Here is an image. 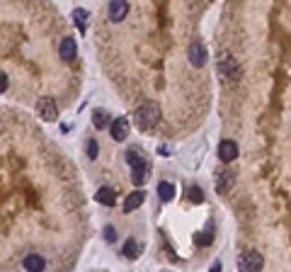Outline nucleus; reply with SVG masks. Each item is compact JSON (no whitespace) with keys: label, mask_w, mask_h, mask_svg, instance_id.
<instances>
[{"label":"nucleus","mask_w":291,"mask_h":272,"mask_svg":"<svg viewBox=\"0 0 291 272\" xmlns=\"http://www.w3.org/2000/svg\"><path fill=\"white\" fill-rule=\"evenodd\" d=\"M58 56L63 61H73L78 56V46H75V39L73 36H63L61 44H58Z\"/></svg>","instance_id":"8"},{"label":"nucleus","mask_w":291,"mask_h":272,"mask_svg":"<svg viewBox=\"0 0 291 272\" xmlns=\"http://www.w3.org/2000/svg\"><path fill=\"white\" fill-rule=\"evenodd\" d=\"M124 158H127V163H129V165H136V163H141V161H146L144 151H141L139 146H134V148H129L127 153H124Z\"/></svg>","instance_id":"19"},{"label":"nucleus","mask_w":291,"mask_h":272,"mask_svg":"<svg viewBox=\"0 0 291 272\" xmlns=\"http://www.w3.org/2000/svg\"><path fill=\"white\" fill-rule=\"evenodd\" d=\"M122 255H124L127 260H136V258L141 255V243L134 241V238H127V243H124V248H122Z\"/></svg>","instance_id":"15"},{"label":"nucleus","mask_w":291,"mask_h":272,"mask_svg":"<svg viewBox=\"0 0 291 272\" xmlns=\"http://www.w3.org/2000/svg\"><path fill=\"white\" fill-rule=\"evenodd\" d=\"M189 200L194 202V204H199V202H204V192H201L199 187L194 185V187H189Z\"/></svg>","instance_id":"21"},{"label":"nucleus","mask_w":291,"mask_h":272,"mask_svg":"<svg viewBox=\"0 0 291 272\" xmlns=\"http://www.w3.org/2000/svg\"><path fill=\"white\" fill-rule=\"evenodd\" d=\"M5 90H7V75L0 71V92H5Z\"/></svg>","instance_id":"23"},{"label":"nucleus","mask_w":291,"mask_h":272,"mask_svg":"<svg viewBox=\"0 0 291 272\" xmlns=\"http://www.w3.org/2000/svg\"><path fill=\"white\" fill-rule=\"evenodd\" d=\"M236 185V173L233 170H223V173H218V178H216V192H228L231 187Z\"/></svg>","instance_id":"11"},{"label":"nucleus","mask_w":291,"mask_h":272,"mask_svg":"<svg viewBox=\"0 0 291 272\" xmlns=\"http://www.w3.org/2000/svg\"><path fill=\"white\" fill-rule=\"evenodd\" d=\"M22 265H24V270H32V272H41L46 270V260L41 258V255H27L24 260H22Z\"/></svg>","instance_id":"13"},{"label":"nucleus","mask_w":291,"mask_h":272,"mask_svg":"<svg viewBox=\"0 0 291 272\" xmlns=\"http://www.w3.org/2000/svg\"><path fill=\"white\" fill-rule=\"evenodd\" d=\"M218 158H221L223 163H231V161H236V158H238V144H236V141H231V139H223V141L218 144Z\"/></svg>","instance_id":"6"},{"label":"nucleus","mask_w":291,"mask_h":272,"mask_svg":"<svg viewBox=\"0 0 291 272\" xmlns=\"http://www.w3.org/2000/svg\"><path fill=\"white\" fill-rule=\"evenodd\" d=\"M129 129H131V124H129L127 117H117V119L109 122V134H112L114 141H127Z\"/></svg>","instance_id":"5"},{"label":"nucleus","mask_w":291,"mask_h":272,"mask_svg":"<svg viewBox=\"0 0 291 272\" xmlns=\"http://www.w3.org/2000/svg\"><path fill=\"white\" fill-rule=\"evenodd\" d=\"M36 114L41 119H46V122H56L58 119V107H56V102L51 97H41L36 102Z\"/></svg>","instance_id":"4"},{"label":"nucleus","mask_w":291,"mask_h":272,"mask_svg":"<svg viewBox=\"0 0 291 272\" xmlns=\"http://www.w3.org/2000/svg\"><path fill=\"white\" fill-rule=\"evenodd\" d=\"M146 200V192L141 190H134L131 195H127V200H124V212H136Z\"/></svg>","instance_id":"12"},{"label":"nucleus","mask_w":291,"mask_h":272,"mask_svg":"<svg viewBox=\"0 0 291 272\" xmlns=\"http://www.w3.org/2000/svg\"><path fill=\"white\" fill-rule=\"evenodd\" d=\"M238 268L245 272H257L265 268V260H262V255L257 253V251H245L238 258Z\"/></svg>","instance_id":"2"},{"label":"nucleus","mask_w":291,"mask_h":272,"mask_svg":"<svg viewBox=\"0 0 291 272\" xmlns=\"http://www.w3.org/2000/svg\"><path fill=\"white\" fill-rule=\"evenodd\" d=\"M109 122H112L109 119V112H105V109H95L92 112V124H95V129H107Z\"/></svg>","instance_id":"18"},{"label":"nucleus","mask_w":291,"mask_h":272,"mask_svg":"<svg viewBox=\"0 0 291 272\" xmlns=\"http://www.w3.org/2000/svg\"><path fill=\"white\" fill-rule=\"evenodd\" d=\"M160 122V107L155 102H146L136 109V127L141 131H150V129L158 127Z\"/></svg>","instance_id":"1"},{"label":"nucleus","mask_w":291,"mask_h":272,"mask_svg":"<svg viewBox=\"0 0 291 272\" xmlns=\"http://www.w3.org/2000/svg\"><path fill=\"white\" fill-rule=\"evenodd\" d=\"M97 156H100V146H97V141H95V139H90V141H88V158H90V161H95Z\"/></svg>","instance_id":"20"},{"label":"nucleus","mask_w":291,"mask_h":272,"mask_svg":"<svg viewBox=\"0 0 291 272\" xmlns=\"http://www.w3.org/2000/svg\"><path fill=\"white\" fill-rule=\"evenodd\" d=\"M158 151H160V156H170V151H172V146H170V144H163V146H160V148H158Z\"/></svg>","instance_id":"24"},{"label":"nucleus","mask_w":291,"mask_h":272,"mask_svg":"<svg viewBox=\"0 0 291 272\" xmlns=\"http://www.w3.org/2000/svg\"><path fill=\"white\" fill-rule=\"evenodd\" d=\"M102 236H105V241H107V243H114V241H117V229H114V226H107Z\"/></svg>","instance_id":"22"},{"label":"nucleus","mask_w":291,"mask_h":272,"mask_svg":"<svg viewBox=\"0 0 291 272\" xmlns=\"http://www.w3.org/2000/svg\"><path fill=\"white\" fill-rule=\"evenodd\" d=\"M95 200L100 202V204L114 207V202H117V192H114L112 187H100V190H97V195H95Z\"/></svg>","instance_id":"16"},{"label":"nucleus","mask_w":291,"mask_h":272,"mask_svg":"<svg viewBox=\"0 0 291 272\" xmlns=\"http://www.w3.org/2000/svg\"><path fill=\"white\" fill-rule=\"evenodd\" d=\"M218 71H221V75H226L228 80H238L240 78V63L231 54H223L218 58Z\"/></svg>","instance_id":"3"},{"label":"nucleus","mask_w":291,"mask_h":272,"mask_svg":"<svg viewBox=\"0 0 291 272\" xmlns=\"http://www.w3.org/2000/svg\"><path fill=\"white\" fill-rule=\"evenodd\" d=\"M189 63L194 66V68H201L204 63H206V49H204V44L201 41H194L192 46H189Z\"/></svg>","instance_id":"9"},{"label":"nucleus","mask_w":291,"mask_h":272,"mask_svg":"<svg viewBox=\"0 0 291 272\" xmlns=\"http://www.w3.org/2000/svg\"><path fill=\"white\" fill-rule=\"evenodd\" d=\"M127 15H129L127 0H109V19L112 22H122Z\"/></svg>","instance_id":"7"},{"label":"nucleus","mask_w":291,"mask_h":272,"mask_svg":"<svg viewBox=\"0 0 291 272\" xmlns=\"http://www.w3.org/2000/svg\"><path fill=\"white\" fill-rule=\"evenodd\" d=\"M88 10H83V7H75L73 10V22H75V27H78V32L80 34H85L88 32Z\"/></svg>","instance_id":"14"},{"label":"nucleus","mask_w":291,"mask_h":272,"mask_svg":"<svg viewBox=\"0 0 291 272\" xmlns=\"http://www.w3.org/2000/svg\"><path fill=\"white\" fill-rule=\"evenodd\" d=\"M158 197H160L163 202H172L175 200V185L163 180L160 185H158Z\"/></svg>","instance_id":"17"},{"label":"nucleus","mask_w":291,"mask_h":272,"mask_svg":"<svg viewBox=\"0 0 291 272\" xmlns=\"http://www.w3.org/2000/svg\"><path fill=\"white\" fill-rule=\"evenodd\" d=\"M148 175H150V163L148 161H141V163L131 165V182L134 185H144L148 180Z\"/></svg>","instance_id":"10"}]
</instances>
